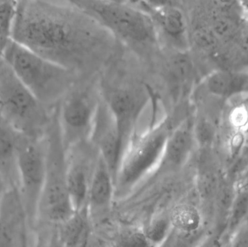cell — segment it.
Listing matches in <instances>:
<instances>
[{"instance_id":"1","label":"cell","mask_w":248,"mask_h":247,"mask_svg":"<svg viewBox=\"0 0 248 247\" xmlns=\"http://www.w3.org/2000/svg\"><path fill=\"white\" fill-rule=\"evenodd\" d=\"M12 40L75 73L104 64L114 39L73 1H17Z\"/></svg>"},{"instance_id":"2","label":"cell","mask_w":248,"mask_h":247,"mask_svg":"<svg viewBox=\"0 0 248 247\" xmlns=\"http://www.w3.org/2000/svg\"><path fill=\"white\" fill-rule=\"evenodd\" d=\"M73 1L136 55L150 58L161 50L151 20L134 1Z\"/></svg>"},{"instance_id":"3","label":"cell","mask_w":248,"mask_h":247,"mask_svg":"<svg viewBox=\"0 0 248 247\" xmlns=\"http://www.w3.org/2000/svg\"><path fill=\"white\" fill-rule=\"evenodd\" d=\"M1 56L35 98L49 109L75 86L77 74L12 40Z\"/></svg>"},{"instance_id":"4","label":"cell","mask_w":248,"mask_h":247,"mask_svg":"<svg viewBox=\"0 0 248 247\" xmlns=\"http://www.w3.org/2000/svg\"><path fill=\"white\" fill-rule=\"evenodd\" d=\"M48 110L0 55V120L21 134L42 138L51 122Z\"/></svg>"},{"instance_id":"5","label":"cell","mask_w":248,"mask_h":247,"mask_svg":"<svg viewBox=\"0 0 248 247\" xmlns=\"http://www.w3.org/2000/svg\"><path fill=\"white\" fill-rule=\"evenodd\" d=\"M168 116L150 122L142 131H137L125 149L116 178V190L122 192L134 188L158 167L166 141L173 128Z\"/></svg>"},{"instance_id":"6","label":"cell","mask_w":248,"mask_h":247,"mask_svg":"<svg viewBox=\"0 0 248 247\" xmlns=\"http://www.w3.org/2000/svg\"><path fill=\"white\" fill-rule=\"evenodd\" d=\"M46 168L45 184L39 202L37 223L53 228L66 221L75 213L66 181V155L60 134L51 136L49 129L45 134Z\"/></svg>"},{"instance_id":"7","label":"cell","mask_w":248,"mask_h":247,"mask_svg":"<svg viewBox=\"0 0 248 247\" xmlns=\"http://www.w3.org/2000/svg\"><path fill=\"white\" fill-rule=\"evenodd\" d=\"M101 100V93L93 87L75 86L61 100L57 122L65 152L90 142Z\"/></svg>"},{"instance_id":"8","label":"cell","mask_w":248,"mask_h":247,"mask_svg":"<svg viewBox=\"0 0 248 247\" xmlns=\"http://www.w3.org/2000/svg\"><path fill=\"white\" fill-rule=\"evenodd\" d=\"M18 191L24 205L30 232L37 223L39 202L45 184L46 168L45 135L33 138L20 133L18 139Z\"/></svg>"},{"instance_id":"9","label":"cell","mask_w":248,"mask_h":247,"mask_svg":"<svg viewBox=\"0 0 248 247\" xmlns=\"http://www.w3.org/2000/svg\"><path fill=\"white\" fill-rule=\"evenodd\" d=\"M152 91L153 88L149 84H121L108 87L101 92L125 151L137 132L144 110L150 104Z\"/></svg>"},{"instance_id":"10","label":"cell","mask_w":248,"mask_h":247,"mask_svg":"<svg viewBox=\"0 0 248 247\" xmlns=\"http://www.w3.org/2000/svg\"><path fill=\"white\" fill-rule=\"evenodd\" d=\"M153 23L161 50L170 54L190 50L189 18L177 1H134Z\"/></svg>"},{"instance_id":"11","label":"cell","mask_w":248,"mask_h":247,"mask_svg":"<svg viewBox=\"0 0 248 247\" xmlns=\"http://www.w3.org/2000/svg\"><path fill=\"white\" fill-rule=\"evenodd\" d=\"M87 143L65 152L67 188L76 212L87 208L90 181L98 158V152L94 153L87 148Z\"/></svg>"},{"instance_id":"12","label":"cell","mask_w":248,"mask_h":247,"mask_svg":"<svg viewBox=\"0 0 248 247\" xmlns=\"http://www.w3.org/2000/svg\"><path fill=\"white\" fill-rule=\"evenodd\" d=\"M197 145L195 118L193 116H187L169 134L155 174L166 175L182 170L189 162Z\"/></svg>"},{"instance_id":"13","label":"cell","mask_w":248,"mask_h":247,"mask_svg":"<svg viewBox=\"0 0 248 247\" xmlns=\"http://www.w3.org/2000/svg\"><path fill=\"white\" fill-rule=\"evenodd\" d=\"M29 233L18 189H6L0 205V247H30Z\"/></svg>"},{"instance_id":"14","label":"cell","mask_w":248,"mask_h":247,"mask_svg":"<svg viewBox=\"0 0 248 247\" xmlns=\"http://www.w3.org/2000/svg\"><path fill=\"white\" fill-rule=\"evenodd\" d=\"M90 142H93L116 181L125 148L119 139L113 117L103 98Z\"/></svg>"},{"instance_id":"15","label":"cell","mask_w":248,"mask_h":247,"mask_svg":"<svg viewBox=\"0 0 248 247\" xmlns=\"http://www.w3.org/2000/svg\"><path fill=\"white\" fill-rule=\"evenodd\" d=\"M116 191V181L107 165L98 155L89 189L87 209L90 216L108 210Z\"/></svg>"},{"instance_id":"16","label":"cell","mask_w":248,"mask_h":247,"mask_svg":"<svg viewBox=\"0 0 248 247\" xmlns=\"http://www.w3.org/2000/svg\"><path fill=\"white\" fill-rule=\"evenodd\" d=\"M19 136L20 133L0 120V179L6 189L19 187Z\"/></svg>"},{"instance_id":"17","label":"cell","mask_w":248,"mask_h":247,"mask_svg":"<svg viewBox=\"0 0 248 247\" xmlns=\"http://www.w3.org/2000/svg\"><path fill=\"white\" fill-rule=\"evenodd\" d=\"M205 91L216 97L235 99L248 95V73L236 70H217L202 83Z\"/></svg>"},{"instance_id":"18","label":"cell","mask_w":248,"mask_h":247,"mask_svg":"<svg viewBox=\"0 0 248 247\" xmlns=\"http://www.w3.org/2000/svg\"><path fill=\"white\" fill-rule=\"evenodd\" d=\"M169 215L172 229L176 232L189 235L210 234L201 206L192 202H183L174 206Z\"/></svg>"},{"instance_id":"19","label":"cell","mask_w":248,"mask_h":247,"mask_svg":"<svg viewBox=\"0 0 248 247\" xmlns=\"http://www.w3.org/2000/svg\"><path fill=\"white\" fill-rule=\"evenodd\" d=\"M88 209L75 212L66 221L57 226L62 247L81 246L90 242L91 225Z\"/></svg>"},{"instance_id":"20","label":"cell","mask_w":248,"mask_h":247,"mask_svg":"<svg viewBox=\"0 0 248 247\" xmlns=\"http://www.w3.org/2000/svg\"><path fill=\"white\" fill-rule=\"evenodd\" d=\"M17 1H0V52L12 41Z\"/></svg>"},{"instance_id":"21","label":"cell","mask_w":248,"mask_h":247,"mask_svg":"<svg viewBox=\"0 0 248 247\" xmlns=\"http://www.w3.org/2000/svg\"><path fill=\"white\" fill-rule=\"evenodd\" d=\"M142 230L152 247H160L172 231L169 215L153 218Z\"/></svg>"},{"instance_id":"22","label":"cell","mask_w":248,"mask_h":247,"mask_svg":"<svg viewBox=\"0 0 248 247\" xmlns=\"http://www.w3.org/2000/svg\"><path fill=\"white\" fill-rule=\"evenodd\" d=\"M225 242L229 247H248V220L239 226Z\"/></svg>"},{"instance_id":"23","label":"cell","mask_w":248,"mask_h":247,"mask_svg":"<svg viewBox=\"0 0 248 247\" xmlns=\"http://www.w3.org/2000/svg\"><path fill=\"white\" fill-rule=\"evenodd\" d=\"M239 41H240V47L242 52L248 56V32L242 35Z\"/></svg>"},{"instance_id":"24","label":"cell","mask_w":248,"mask_h":247,"mask_svg":"<svg viewBox=\"0 0 248 247\" xmlns=\"http://www.w3.org/2000/svg\"><path fill=\"white\" fill-rule=\"evenodd\" d=\"M240 8L243 13V15L248 17V1H241L240 2Z\"/></svg>"},{"instance_id":"25","label":"cell","mask_w":248,"mask_h":247,"mask_svg":"<svg viewBox=\"0 0 248 247\" xmlns=\"http://www.w3.org/2000/svg\"><path fill=\"white\" fill-rule=\"evenodd\" d=\"M6 189L1 180L0 179V205H1V200H2L3 194L5 191Z\"/></svg>"},{"instance_id":"26","label":"cell","mask_w":248,"mask_h":247,"mask_svg":"<svg viewBox=\"0 0 248 247\" xmlns=\"http://www.w3.org/2000/svg\"><path fill=\"white\" fill-rule=\"evenodd\" d=\"M74 247H93L91 242H88V243L84 244V245H81V246Z\"/></svg>"},{"instance_id":"27","label":"cell","mask_w":248,"mask_h":247,"mask_svg":"<svg viewBox=\"0 0 248 247\" xmlns=\"http://www.w3.org/2000/svg\"><path fill=\"white\" fill-rule=\"evenodd\" d=\"M0 55H1V52H0Z\"/></svg>"}]
</instances>
